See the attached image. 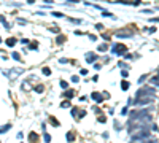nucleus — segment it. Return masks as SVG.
Here are the masks:
<instances>
[{"instance_id":"nucleus-3","label":"nucleus","mask_w":159,"mask_h":143,"mask_svg":"<svg viewBox=\"0 0 159 143\" xmlns=\"http://www.w3.org/2000/svg\"><path fill=\"white\" fill-rule=\"evenodd\" d=\"M151 83L156 84V86H159V78H153V79H151Z\"/></svg>"},{"instance_id":"nucleus-7","label":"nucleus","mask_w":159,"mask_h":143,"mask_svg":"<svg viewBox=\"0 0 159 143\" xmlns=\"http://www.w3.org/2000/svg\"><path fill=\"white\" fill-rule=\"evenodd\" d=\"M61 86H62V87H67V86H68V84H67V83H65V81H61Z\"/></svg>"},{"instance_id":"nucleus-2","label":"nucleus","mask_w":159,"mask_h":143,"mask_svg":"<svg viewBox=\"0 0 159 143\" xmlns=\"http://www.w3.org/2000/svg\"><path fill=\"white\" fill-rule=\"evenodd\" d=\"M92 97H94V100H97V102H100V100H102L100 94H92Z\"/></svg>"},{"instance_id":"nucleus-4","label":"nucleus","mask_w":159,"mask_h":143,"mask_svg":"<svg viewBox=\"0 0 159 143\" xmlns=\"http://www.w3.org/2000/svg\"><path fill=\"white\" fill-rule=\"evenodd\" d=\"M14 43H16V40H14V38H10V40H8V45H10V46H13Z\"/></svg>"},{"instance_id":"nucleus-5","label":"nucleus","mask_w":159,"mask_h":143,"mask_svg":"<svg viewBox=\"0 0 159 143\" xmlns=\"http://www.w3.org/2000/svg\"><path fill=\"white\" fill-rule=\"evenodd\" d=\"M43 73H45V75H49L51 72H49V68H43Z\"/></svg>"},{"instance_id":"nucleus-1","label":"nucleus","mask_w":159,"mask_h":143,"mask_svg":"<svg viewBox=\"0 0 159 143\" xmlns=\"http://www.w3.org/2000/svg\"><path fill=\"white\" fill-rule=\"evenodd\" d=\"M10 127H11L10 124H7V126H2V127H0V134H3V132H5V130H8Z\"/></svg>"},{"instance_id":"nucleus-6","label":"nucleus","mask_w":159,"mask_h":143,"mask_svg":"<svg viewBox=\"0 0 159 143\" xmlns=\"http://www.w3.org/2000/svg\"><path fill=\"white\" fill-rule=\"evenodd\" d=\"M127 87H129V84H127V83L124 81V83H123V89H127Z\"/></svg>"},{"instance_id":"nucleus-8","label":"nucleus","mask_w":159,"mask_h":143,"mask_svg":"<svg viewBox=\"0 0 159 143\" xmlns=\"http://www.w3.org/2000/svg\"><path fill=\"white\" fill-rule=\"evenodd\" d=\"M13 57H14V59H18V60H19V54H18V53H13Z\"/></svg>"},{"instance_id":"nucleus-9","label":"nucleus","mask_w":159,"mask_h":143,"mask_svg":"<svg viewBox=\"0 0 159 143\" xmlns=\"http://www.w3.org/2000/svg\"><path fill=\"white\" fill-rule=\"evenodd\" d=\"M145 143H154V142H145Z\"/></svg>"}]
</instances>
